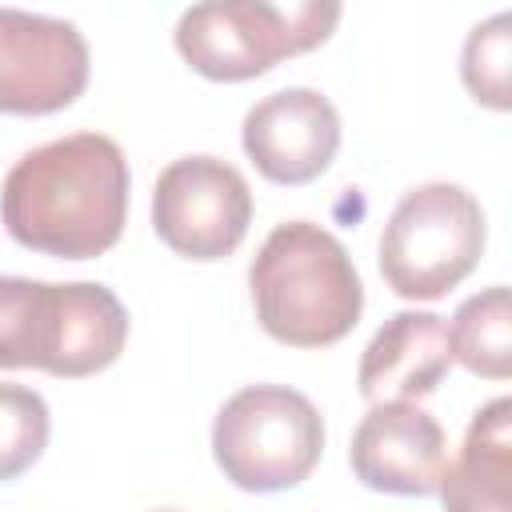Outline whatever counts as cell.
Listing matches in <instances>:
<instances>
[{
  "instance_id": "obj_1",
  "label": "cell",
  "mask_w": 512,
  "mask_h": 512,
  "mask_svg": "<svg viewBox=\"0 0 512 512\" xmlns=\"http://www.w3.org/2000/svg\"><path fill=\"white\" fill-rule=\"evenodd\" d=\"M128 160L104 132H72L24 152L0 184V220L32 252L104 256L128 220Z\"/></svg>"
},
{
  "instance_id": "obj_2",
  "label": "cell",
  "mask_w": 512,
  "mask_h": 512,
  "mask_svg": "<svg viewBox=\"0 0 512 512\" xmlns=\"http://www.w3.org/2000/svg\"><path fill=\"white\" fill-rule=\"evenodd\" d=\"M248 288L260 328L288 348H328L364 312V284L348 248L312 220H284L264 236Z\"/></svg>"
},
{
  "instance_id": "obj_3",
  "label": "cell",
  "mask_w": 512,
  "mask_h": 512,
  "mask_svg": "<svg viewBox=\"0 0 512 512\" xmlns=\"http://www.w3.org/2000/svg\"><path fill=\"white\" fill-rule=\"evenodd\" d=\"M340 24V4L332 0H208L192 4L176 20V52L184 64L208 80L240 84L264 76L288 56L312 52Z\"/></svg>"
},
{
  "instance_id": "obj_4",
  "label": "cell",
  "mask_w": 512,
  "mask_h": 512,
  "mask_svg": "<svg viewBox=\"0 0 512 512\" xmlns=\"http://www.w3.org/2000/svg\"><path fill=\"white\" fill-rule=\"evenodd\" d=\"M484 208L448 180L416 184L380 232V276L404 300H440L484 256Z\"/></svg>"
},
{
  "instance_id": "obj_5",
  "label": "cell",
  "mask_w": 512,
  "mask_h": 512,
  "mask_svg": "<svg viewBox=\"0 0 512 512\" xmlns=\"http://www.w3.org/2000/svg\"><path fill=\"white\" fill-rule=\"evenodd\" d=\"M324 452V416L288 384H248L212 424V456L240 492H284L312 476Z\"/></svg>"
},
{
  "instance_id": "obj_6",
  "label": "cell",
  "mask_w": 512,
  "mask_h": 512,
  "mask_svg": "<svg viewBox=\"0 0 512 512\" xmlns=\"http://www.w3.org/2000/svg\"><path fill=\"white\" fill-rule=\"evenodd\" d=\"M252 224V188L220 156H180L152 188V228L156 236L188 260L232 256Z\"/></svg>"
},
{
  "instance_id": "obj_7",
  "label": "cell",
  "mask_w": 512,
  "mask_h": 512,
  "mask_svg": "<svg viewBox=\"0 0 512 512\" xmlns=\"http://www.w3.org/2000/svg\"><path fill=\"white\" fill-rule=\"evenodd\" d=\"M92 56L72 20L0 8V112L48 116L88 88Z\"/></svg>"
},
{
  "instance_id": "obj_8",
  "label": "cell",
  "mask_w": 512,
  "mask_h": 512,
  "mask_svg": "<svg viewBox=\"0 0 512 512\" xmlns=\"http://www.w3.org/2000/svg\"><path fill=\"white\" fill-rule=\"evenodd\" d=\"M240 144L272 184H308L340 152V112L316 88H280L244 116Z\"/></svg>"
},
{
  "instance_id": "obj_9",
  "label": "cell",
  "mask_w": 512,
  "mask_h": 512,
  "mask_svg": "<svg viewBox=\"0 0 512 512\" xmlns=\"http://www.w3.org/2000/svg\"><path fill=\"white\" fill-rule=\"evenodd\" d=\"M348 464L356 480L372 492L428 496L448 464L444 428L436 416L408 400H384L364 412L352 432Z\"/></svg>"
},
{
  "instance_id": "obj_10",
  "label": "cell",
  "mask_w": 512,
  "mask_h": 512,
  "mask_svg": "<svg viewBox=\"0 0 512 512\" xmlns=\"http://www.w3.org/2000/svg\"><path fill=\"white\" fill-rule=\"evenodd\" d=\"M448 364H452L448 324L436 312H396L368 340L356 368V388L368 404H384V400L412 404L436 392Z\"/></svg>"
},
{
  "instance_id": "obj_11",
  "label": "cell",
  "mask_w": 512,
  "mask_h": 512,
  "mask_svg": "<svg viewBox=\"0 0 512 512\" xmlns=\"http://www.w3.org/2000/svg\"><path fill=\"white\" fill-rule=\"evenodd\" d=\"M444 512H512V400H488L436 484Z\"/></svg>"
},
{
  "instance_id": "obj_12",
  "label": "cell",
  "mask_w": 512,
  "mask_h": 512,
  "mask_svg": "<svg viewBox=\"0 0 512 512\" xmlns=\"http://www.w3.org/2000/svg\"><path fill=\"white\" fill-rule=\"evenodd\" d=\"M60 296V324H56V352L48 376L80 380L96 376L128 344V308L120 296L96 280H68L56 284Z\"/></svg>"
},
{
  "instance_id": "obj_13",
  "label": "cell",
  "mask_w": 512,
  "mask_h": 512,
  "mask_svg": "<svg viewBox=\"0 0 512 512\" xmlns=\"http://www.w3.org/2000/svg\"><path fill=\"white\" fill-rule=\"evenodd\" d=\"M448 352L472 376L508 380L512 376V300L504 284L468 296L448 324Z\"/></svg>"
},
{
  "instance_id": "obj_14",
  "label": "cell",
  "mask_w": 512,
  "mask_h": 512,
  "mask_svg": "<svg viewBox=\"0 0 512 512\" xmlns=\"http://www.w3.org/2000/svg\"><path fill=\"white\" fill-rule=\"evenodd\" d=\"M508 64H512V16L496 12L468 32L464 52H460V76L476 104L496 108V112L512 108Z\"/></svg>"
},
{
  "instance_id": "obj_15",
  "label": "cell",
  "mask_w": 512,
  "mask_h": 512,
  "mask_svg": "<svg viewBox=\"0 0 512 512\" xmlns=\"http://www.w3.org/2000/svg\"><path fill=\"white\" fill-rule=\"evenodd\" d=\"M52 416L40 392L24 384H0V484L28 472L48 448Z\"/></svg>"
},
{
  "instance_id": "obj_16",
  "label": "cell",
  "mask_w": 512,
  "mask_h": 512,
  "mask_svg": "<svg viewBox=\"0 0 512 512\" xmlns=\"http://www.w3.org/2000/svg\"><path fill=\"white\" fill-rule=\"evenodd\" d=\"M44 280L0 276V368H32V324Z\"/></svg>"
},
{
  "instance_id": "obj_17",
  "label": "cell",
  "mask_w": 512,
  "mask_h": 512,
  "mask_svg": "<svg viewBox=\"0 0 512 512\" xmlns=\"http://www.w3.org/2000/svg\"><path fill=\"white\" fill-rule=\"evenodd\" d=\"M164 512H176V508H164Z\"/></svg>"
}]
</instances>
